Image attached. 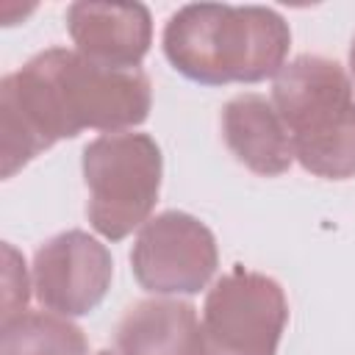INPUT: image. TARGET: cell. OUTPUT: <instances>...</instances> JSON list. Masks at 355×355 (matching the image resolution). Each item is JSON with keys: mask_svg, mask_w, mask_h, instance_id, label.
<instances>
[{"mask_svg": "<svg viewBox=\"0 0 355 355\" xmlns=\"http://www.w3.org/2000/svg\"><path fill=\"white\" fill-rule=\"evenodd\" d=\"M141 69H114L78 50L50 47L0 80V175L14 178L39 153L83 130L125 133L150 116Z\"/></svg>", "mask_w": 355, "mask_h": 355, "instance_id": "cell-1", "label": "cell"}, {"mask_svg": "<svg viewBox=\"0 0 355 355\" xmlns=\"http://www.w3.org/2000/svg\"><path fill=\"white\" fill-rule=\"evenodd\" d=\"M288 44V22L266 6L189 3L164 28L169 64L205 86L275 78L286 67Z\"/></svg>", "mask_w": 355, "mask_h": 355, "instance_id": "cell-2", "label": "cell"}, {"mask_svg": "<svg viewBox=\"0 0 355 355\" xmlns=\"http://www.w3.org/2000/svg\"><path fill=\"white\" fill-rule=\"evenodd\" d=\"M352 92L344 67L324 55H297L275 75L272 105L305 172L327 180L355 178Z\"/></svg>", "mask_w": 355, "mask_h": 355, "instance_id": "cell-3", "label": "cell"}, {"mask_svg": "<svg viewBox=\"0 0 355 355\" xmlns=\"http://www.w3.org/2000/svg\"><path fill=\"white\" fill-rule=\"evenodd\" d=\"M80 164L89 189L86 216L103 239L122 241L150 222L164 178V155L153 136L103 133L83 147Z\"/></svg>", "mask_w": 355, "mask_h": 355, "instance_id": "cell-4", "label": "cell"}, {"mask_svg": "<svg viewBox=\"0 0 355 355\" xmlns=\"http://www.w3.org/2000/svg\"><path fill=\"white\" fill-rule=\"evenodd\" d=\"M288 322V302L269 275L233 269L205 294L200 341L202 355H277Z\"/></svg>", "mask_w": 355, "mask_h": 355, "instance_id": "cell-5", "label": "cell"}, {"mask_svg": "<svg viewBox=\"0 0 355 355\" xmlns=\"http://www.w3.org/2000/svg\"><path fill=\"white\" fill-rule=\"evenodd\" d=\"M130 266L139 286L150 294H197L219 266L216 239L197 216L164 211L141 225Z\"/></svg>", "mask_w": 355, "mask_h": 355, "instance_id": "cell-6", "label": "cell"}, {"mask_svg": "<svg viewBox=\"0 0 355 355\" xmlns=\"http://www.w3.org/2000/svg\"><path fill=\"white\" fill-rule=\"evenodd\" d=\"M114 261L86 230H64L33 255V294L42 308L67 319L92 313L108 294Z\"/></svg>", "mask_w": 355, "mask_h": 355, "instance_id": "cell-7", "label": "cell"}, {"mask_svg": "<svg viewBox=\"0 0 355 355\" xmlns=\"http://www.w3.org/2000/svg\"><path fill=\"white\" fill-rule=\"evenodd\" d=\"M67 31L80 55L114 69H139L153 44V17L141 3H72Z\"/></svg>", "mask_w": 355, "mask_h": 355, "instance_id": "cell-8", "label": "cell"}, {"mask_svg": "<svg viewBox=\"0 0 355 355\" xmlns=\"http://www.w3.org/2000/svg\"><path fill=\"white\" fill-rule=\"evenodd\" d=\"M222 136L236 161L261 178H277L294 164L288 128L261 94H239L222 108Z\"/></svg>", "mask_w": 355, "mask_h": 355, "instance_id": "cell-9", "label": "cell"}, {"mask_svg": "<svg viewBox=\"0 0 355 355\" xmlns=\"http://www.w3.org/2000/svg\"><path fill=\"white\" fill-rule=\"evenodd\" d=\"M116 355H202L197 308L186 300H141L116 324Z\"/></svg>", "mask_w": 355, "mask_h": 355, "instance_id": "cell-10", "label": "cell"}, {"mask_svg": "<svg viewBox=\"0 0 355 355\" xmlns=\"http://www.w3.org/2000/svg\"><path fill=\"white\" fill-rule=\"evenodd\" d=\"M89 344L83 330L53 311H25L3 322L0 355H86Z\"/></svg>", "mask_w": 355, "mask_h": 355, "instance_id": "cell-11", "label": "cell"}, {"mask_svg": "<svg viewBox=\"0 0 355 355\" xmlns=\"http://www.w3.org/2000/svg\"><path fill=\"white\" fill-rule=\"evenodd\" d=\"M3 255H6V269H3V322H11L17 316H22L28 311V300H31V283H28V272H25V258L11 247L3 244Z\"/></svg>", "mask_w": 355, "mask_h": 355, "instance_id": "cell-12", "label": "cell"}, {"mask_svg": "<svg viewBox=\"0 0 355 355\" xmlns=\"http://www.w3.org/2000/svg\"><path fill=\"white\" fill-rule=\"evenodd\" d=\"M349 72H352V80H355V36H352V44H349Z\"/></svg>", "mask_w": 355, "mask_h": 355, "instance_id": "cell-13", "label": "cell"}, {"mask_svg": "<svg viewBox=\"0 0 355 355\" xmlns=\"http://www.w3.org/2000/svg\"><path fill=\"white\" fill-rule=\"evenodd\" d=\"M97 355H116V352H111V349H100Z\"/></svg>", "mask_w": 355, "mask_h": 355, "instance_id": "cell-14", "label": "cell"}]
</instances>
